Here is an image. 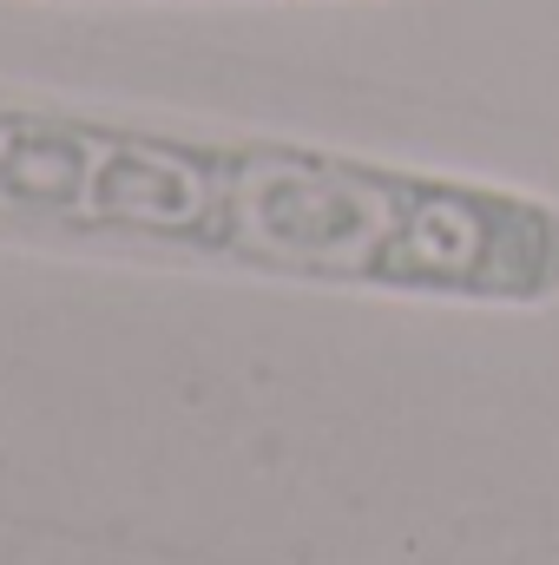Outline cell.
<instances>
[{"mask_svg":"<svg viewBox=\"0 0 559 565\" xmlns=\"http://www.w3.org/2000/svg\"><path fill=\"white\" fill-rule=\"evenodd\" d=\"M0 217L126 231L395 289L514 302L559 289V217L547 204L316 151H218L33 113H0Z\"/></svg>","mask_w":559,"mask_h":565,"instance_id":"cell-1","label":"cell"}]
</instances>
